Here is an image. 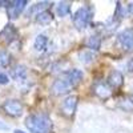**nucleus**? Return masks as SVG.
<instances>
[{"mask_svg":"<svg viewBox=\"0 0 133 133\" xmlns=\"http://www.w3.org/2000/svg\"><path fill=\"white\" fill-rule=\"evenodd\" d=\"M25 127L31 133H52L53 123L45 113H32L25 118Z\"/></svg>","mask_w":133,"mask_h":133,"instance_id":"obj_1","label":"nucleus"},{"mask_svg":"<svg viewBox=\"0 0 133 133\" xmlns=\"http://www.w3.org/2000/svg\"><path fill=\"white\" fill-rule=\"evenodd\" d=\"M92 17H93V8L91 5H83L73 14L72 21H73V25L81 31L91 24Z\"/></svg>","mask_w":133,"mask_h":133,"instance_id":"obj_2","label":"nucleus"},{"mask_svg":"<svg viewBox=\"0 0 133 133\" xmlns=\"http://www.w3.org/2000/svg\"><path fill=\"white\" fill-rule=\"evenodd\" d=\"M2 110L9 117H20L24 112V105L19 100L11 98V100H5L2 104Z\"/></svg>","mask_w":133,"mask_h":133,"instance_id":"obj_3","label":"nucleus"},{"mask_svg":"<svg viewBox=\"0 0 133 133\" xmlns=\"http://www.w3.org/2000/svg\"><path fill=\"white\" fill-rule=\"evenodd\" d=\"M77 103H79V97L76 95H68L60 105V112L63 116L72 118L75 112H76V108H77Z\"/></svg>","mask_w":133,"mask_h":133,"instance_id":"obj_4","label":"nucleus"},{"mask_svg":"<svg viewBox=\"0 0 133 133\" xmlns=\"http://www.w3.org/2000/svg\"><path fill=\"white\" fill-rule=\"evenodd\" d=\"M27 4H28L27 0H16V2H9V4L7 5V16H8V19H11V20L17 19L21 14H23V11L25 9Z\"/></svg>","mask_w":133,"mask_h":133,"instance_id":"obj_5","label":"nucleus"},{"mask_svg":"<svg viewBox=\"0 0 133 133\" xmlns=\"http://www.w3.org/2000/svg\"><path fill=\"white\" fill-rule=\"evenodd\" d=\"M73 88L75 87L68 80H65L64 77H61V79L55 80V83L52 84V88H51V92L55 96H63V95H68Z\"/></svg>","mask_w":133,"mask_h":133,"instance_id":"obj_6","label":"nucleus"},{"mask_svg":"<svg viewBox=\"0 0 133 133\" xmlns=\"http://www.w3.org/2000/svg\"><path fill=\"white\" fill-rule=\"evenodd\" d=\"M117 41L124 51H133V29L128 28L117 35Z\"/></svg>","mask_w":133,"mask_h":133,"instance_id":"obj_7","label":"nucleus"},{"mask_svg":"<svg viewBox=\"0 0 133 133\" xmlns=\"http://www.w3.org/2000/svg\"><path fill=\"white\" fill-rule=\"evenodd\" d=\"M92 91L98 98H101V100H107V98H109L110 96H112V88L104 81L95 83V85L92 87Z\"/></svg>","mask_w":133,"mask_h":133,"instance_id":"obj_8","label":"nucleus"},{"mask_svg":"<svg viewBox=\"0 0 133 133\" xmlns=\"http://www.w3.org/2000/svg\"><path fill=\"white\" fill-rule=\"evenodd\" d=\"M17 36H19V32H17L16 27L12 24H7L2 29V32H0V39L5 41L7 44H11L12 41H15L17 39Z\"/></svg>","mask_w":133,"mask_h":133,"instance_id":"obj_9","label":"nucleus"},{"mask_svg":"<svg viewBox=\"0 0 133 133\" xmlns=\"http://www.w3.org/2000/svg\"><path fill=\"white\" fill-rule=\"evenodd\" d=\"M107 84L112 88V89H118V88L123 87V84H124L123 73L120 71H112L109 73L108 79H107Z\"/></svg>","mask_w":133,"mask_h":133,"instance_id":"obj_10","label":"nucleus"},{"mask_svg":"<svg viewBox=\"0 0 133 133\" xmlns=\"http://www.w3.org/2000/svg\"><path fill=\"white\" fill-rule=\"evenodd\" d=\"M83 72L80 71V69H68L66 72H64V75H63V77L65 80H68L73 87H76L77 84H79L81 80H83Z\"/></svg>","mask_w":133,"mask_h":133,"instance_id":"obj_11","label":"nucleus"},{"mask_svg":"<svg viewBox=\"0 0 133 133\" xmlns=\"http://www.w3.org/2000/svg\"><path fill=\"white\" fill-rule=\"evenodd\" d=\"M27 75H28V71H27V66L25 65H16L15 68L11 71V76L12 79L16 80V81H24L27 79Z\"/></svg>","mask_w":133,"mask_h":133,"instance_id":"obj_12","label":"nucleus"},{"mask_svg":"<svg viewBox=\"0 0 133 133\" xmlns=\"http://www.w3.org/2000/svg\"><path fill=\"white\" fill-rule=\"evenodd\" d=\"M52 5L51 2H40V3H36L35 5H32L28 11V17L29 16H37L39 14L44 12V11H48V7Z\"/></svg>","mask_w":133,"mask_h":133,"instance_id":"obj_13","label":"nucleus"},{"mask_svg":"<svg viewBox=\"0 0 133 133\" xmlns=\"http://www.w3.org/2000/svg\"><path fill=\"white\" fill-rule=\"evenodd\" d=\"M84 44L89 51H98L101 47V37H100V35H92L85 40Z\"/></svg>","mask_w":133,"mask_h":133,"instance_id":"obj_14","label":"nucleus"},{"mask_svg":"<svg viewBox=\"0 0 133 133\" xmlns=\"http://www.w3.org/2000/svg\"><path fill=\"white\" fill-rule=\"evenodd\" d=\"M35 20L36 23L40 24V25H48L53 21V14L51 11H44V12L39 14L37 16H35Z\"/></svg>","mask_w":133,"mask_h":133,"instance_id":"obj_15","label":"nucleus"},{"mask_svg":"<svg viewBox=\"0 0 133 133\" xmlns=\"http://www.w3.org/2000/svg\"><path fill=\"white\" fill-rule=\"evenodd\" d=\"M48 45V37L44 35V33H40V35L36 36L35 41H33V48L37 52H43Z\"/></svg>","mask_w":133,"mask_h":133,"instance_id":"obj_16","label":"nucleus"},{"mask_svg":"<svg viewBox=\"0 0 133 133\" xmlns=\"http://www.w3.org/2000/svg\"><path fill=\"white\" fill-rule=\"evenodd\" d=\"M71 2H60L56 5V15L59 17H65L71 14Z\"/></svg>","mask_w":133,"mask_h":133,"instance_id":"obj_17","label":"nucleus"},{"mask_svg":"<svg viewBox=\"0 0 133 133\" xmlns=\"http://www.w3.org/2000/svg\"><path fill=\"white\" fill-rule=\"evenodd\" d=\"M11 61H12L11 53L8 51L0 49V68H7V66L11 64Z\"/></svg>","mask_w":133,"mask_h":133,"instance_id":"obj_18","label":"nucleus"},{"mask_svg":"<svg viewBox=\"0 0 133 133\" xmlns=\"http://www.w3.org/2000/svg\"><path fill=\"white\" fill-rule=\"evenodd\" d=\"M79 59L84 64H89L95 60V53H93V51H81L79 53Z\"/></svg>","mask_w":133,"mask_h":133,"instance_id":"obj_19","label":"nucleus"},{"mask_svg":"<svg viewBox=\"0 0 133 133\" xmlns=\"http://www.w3.org/2000/svg\"><path fill=\"white\" fill-rule=\"evenodd\" d=\"M120 108H123L124 110H132L133 109V104L132 101L128 98V100H121L120 101Z\"/></svg>","mask_w":133,"mask_h":133,"instance_id":"obj_20","label":"nucleus"},{"mask_svg":"<svg viewBox=\"0 0 133 133\" xmlns=\"http://www.w3.org/2000/svg\"><path fill=\"white\" fill-rule=\"evenodd\" d=\"M8 83H9V77L5 73L0 72V85H7Z\"/></svg>","mask_w":133,"mask_h":133,"instance_id":"obj_21","label":"nucleus"},{"mask_svg":"<svg viewBox=\"0 0 133 133\" xmlns=\"http://www.w3.org/2000/svg\"><path fill=\"white\" fill-rule=\"evenodd\" d=\"M0 130H8V125H5L3 121H0Z\"/></svg>","mask_w":133,"mask_h":133,"instance_id":"obj_22","label":"nucleus"},{"mask_svg":"<svg viewBox=\"0 0 133 133\" xmlns=\"http://www.w3.org/2000/svg\"><path fill=\"white\" fill-rule=\"evenodd\" d=\"M128 69H129L130 72H133V59H130L129 63H128Z\"/></svg>","mask_w":133,"mask_h":133,"instance_id":"obj_23","label":"nucleus"},{"mask_svg":"<svg viewBox=\"0 0 133 133\" xmlns=\"http://www.w3.org/2000/svg\"><path fill=\"white\" fill-rule=\"evenodd\" d=\"M128 12H130V14H133V3H130V4L128 5Z\"/></svg>","mask_w":133,"mask_h":133,"instance_id":"obj_24","label":"nucleus"},{"mask_svg":"<svg viewBox=\"0 0 133 133\" xmlns=\"http://www.w3.org/2000/svg\"><path fill=\"white\" fill-rule=\"evenodd\" d=\"M9 4V2H0V7L2 5H8Z\"/></svg>","mask_w":133,"mask_h":133,"instance_id":"obj_25","label":"nucleus"},{"mask_svg":"<svg viewBox=\"0 0 133 133\" xmlns=\"http://www.w3.org/2000/svg\"><path fill=\"white\" fill-rule=\"evenodd\" d=\"M14 133H24L23 130H19V129H16V130H14Z\"/></svg>","mask_w":133,"mask_h":133,"instance_id":"obj_26","label":"nucleus"},{"mask_svg":"<svg viewBox=\"0 0 133 133\" xmlns=\"http://www.w3.org/2000/svg\"><path fill=\"white\" fill-rule=\"evenodd\" d=\"M129 100H130V101H132V104H133V93L129 96Z\"/></svg>","mask_w":133,"mask_h":133,"instance_id":"obj_27","label":"nucleus"}]
</instances>
